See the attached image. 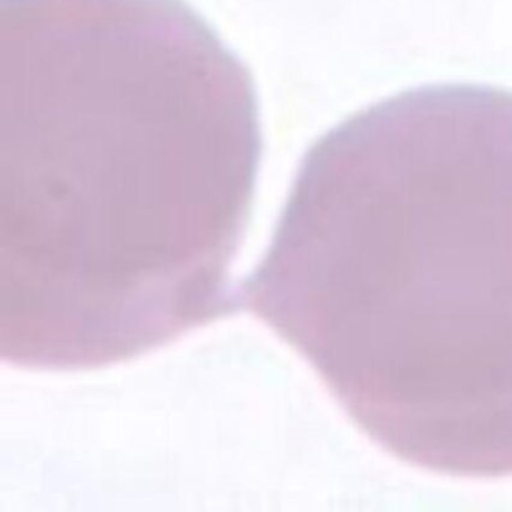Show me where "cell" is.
I'll return each mask as SVG.
<instances>
[{
  "label": "cell",
  "instance_id": "6da1fadb",
  "mask_svg": "<svg viewBox=\"0 0 512 512\" xmlns=\"http://www.w3.org/2000/svg\"><path fill=\"white\" fill-rule=\"evenodd\" d=\"M238 302L389 454L512 476V92L422 86L325 134Z\"/></svg>",
  "mask_w": 512,
  "mask_h": 512
},
{
  "label": "cell",
  "instance_id": "7a4b0ae2",
  "mask_svg": "<svg viewBox=\"0 0 512 512\" xmlns=\"http://www.w3.org/2000/svg\"><path fill=\"white\" fill-rule=\"evenodd\" d=\"M262 136L247 68L184 0H0V277L94 329L229 278Z\"/></svg>",
  "mask_w": 512,
  "mask_h": 512
}]
</instances>
